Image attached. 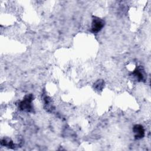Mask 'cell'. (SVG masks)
<instances>
[{
    "label": "cell",
    "instance_id": "6da1fadb",
    "mask_svg": "<svg viewBox=\"0 0 151 151\" xmlns=\"http://www.w3.org/2000/svg\"><path fill=\"white\" fill-rule=\"evenodd\" d=\"M103 21L99 19H96L94 20L92 24V29L93 31L97 32L100 31L103 27Z\"/></svg>",
    "mask_w": 151,
    "mask_h": 151
},
{
    "label": "cell",
    "instance_id": "7a4b0ae2",
    "mask_svg": "<svg viewBox=\"0 0 151 151\" xmlns=\"http://www.w3.org/2000/svg\"><path fill=\"white\" fill-rule=\"evenodd\" d=\"M134 132L137 138H141L144 135V130L142 126L140 125H136L134 127Z\"/></svg>",
    "mask_w": 151,
    "mask_h": 151
}]
</instances>
